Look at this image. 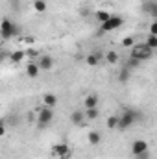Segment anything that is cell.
I'll return each mask as SVG.
<instances>
[{
  "instance_id": "20",
  "label": "cell",
  "mask_w": 157,
  "mask_h": 159,
  "mask_svg": "<svg viewBox=\"0 0 157 159\" xmlns=\"http://www.w3.org/2000/svg\"><path fill=\"white\" fill-rule=\"evenodd\" d=\"M105 59H107V63H111V65H117V63H118V52H115V50L107 52Z\"/></svg>"
},
{
  "instance_id": "8",
  "label": "cell",
  "mask_w": 157,
  "mask_h": 159,
  "mask_svg": "<svg viewBox=\"0 0 157 159\" xmlns=\"http://www.w3.org/2000/svg\"><path fill=\"white\" fill-rule=\"evenodd\" d=\"M37 65L41 67V70H52V69H54V59H52V56L44 54V56H41L39 57Z\"/></svg>"
},
{
  "instance_id": "10",
  "label": "cell",
  "mask_w": 157,
  "mask_h": 159,
  "mask_svg": "<svg viewBox=\"0 0 157 159\" xmlns=\"http://www.w3.org/2000/svg\"><path fill=\"white\" fill-rule=\"evenodd\" d=\"M85 113L83 111H79V109H76V111H72L70 113V122L74 124V126H85Z\"/></svg>"
},
{
  "instance_id": "6",
  "label": "cell",
  "mask_w": 157,
  "mask_h": 159,
  "mask_svg": "<svg viewBox=\"0 0 157 159\" xmlns=\"http://www.w3.org/2000/svg\"><path fill=\"white\" fill-rule=\"evenodd\" d=\"M150 148H148V143L144 141V139H135L133 143H131V154L137 157V156H141V154H144V152H148Z\"/></svg>"
},
{
  "instance_id": "3",
  "label": "cell",
  "mask_w": 157,
  "mask_h": 159,
  "mask_svg": "<svg viewBox=\"0 0 157 159\" xmlns=\"http://www.w3.org/2000/svg\"><path fill=\"white\" fill-rule=\"evenodd\" d=\"M52 119H54L52 107H46V106L37 107V128H39V129H44V128L52 122Z\"/></svg>"
},
{
  "instance_id": "9",
  "label": "cell",
  "mask_w": 157,
  "mask_h": 159,
  "mask_svg": "<svg viewBox=\"0 0 157 159\" xmlns=\"http://www.w3.org/2000/svg\"><path fill=\"white\" fill-rule=\"evenodd\" d=\"M142 11L148 13L150 17H154L157 20V0H148V2H144V4H142Z\"/></svg>"
},
{
  "instance_id": "13",
  "label": "cell",
  "mask_w": 157,
  "mask_h": 159,
  "mask_svg": "<svg viewBox=\"0 0 157 159\" xmlns=\"http://www.w3.org/2000/svg\"><path fill=\"white\" fill-rule=\"evenodd\" d=\"M117 80L120 81V83H128V81L131 80V69L122 67V69L118 70V74H117Z\"/></svg>"
},
{
  "instance_id": "15",
  "label": "cell",
  "mask_w": 157,
  "mask_h": 159,
  "mask_svg": "<svg viewBox=\"0 0 157 159\" xmlns=\"http://www.w3.org/2000/svg\"><path fill=\"white\" fill-rule=\"evenodd\" d=\"M24 57H26V52H22V50H15V52H11V56H9L11 63H15V65L22 63V59H24Z\"/></svg>"
},
{
  "instance_id": "19",
  "label": "cell",
  "mask_w": 157,
  "mask_h": 159,
  "mask_svg": "<svg viewBox=\"0 0 157 159\" xmlns=\"http://www.w3.org/2000/svg\"><path fill=\"white\" fill-rule=\"evenodd\" d=\"M98 115H100L98 107H92V109H85V117H87L89 120H96V119H98Z\"/></svg>"
},
{
  "instance_id": "24",
  "label": "cell",
  "mask_w": 157,
  "mask_h": 159,
  "mask_svg": "<svg viewBox=\"0 0 157 159\" xmlns=\"http://www.w3.org/2000/svg\"><path fill=\"white\" fill-rule=\"evenodd\" d=\"M139 63H141L139 59H135V57H131V56H129V59L126 61V65H124V67H128V69H137V67H139Z\"/></svg>"
},
{
  "instance_id": "12",
  "label": "cell",
  "mask_w": 157,
  "mask_h": 159,
  "mask_svg": "<svg viewBox=\"0 0 157 159\" xmlns=\"http://www.w3.org/2000/svg\"><path fill=\"white\" fill-rule=\"evenodd\" d=\"M83 106H85V109H92V107H98V96H96L94 93L87 94V96H85V100H83Z\"/></svg>"
},
{
  "instance_id": "16",
  "label": "cell",
  "mask_w": 157,
  "mask_h": 159,
  "mask_svg": "<svg viewBox=\"0 0 157 159\" xmlns=\"http://www.w3.org/2000/svg\"><path fill=\"white\" fill-rule=\"evenodd\" d=\"M87 139H89V144H92V146H96V144L102 143V135H100L98 131H89Z\"/></svg>"
},
{
  "instance_id": "18",
  "label": "cell",
  "mask_w": 157,
  "mask_h": 159,
  "mask_svg": "<svg viewBox=\"0 0 157 159\" xmlns=\"http://www.w3.org/2000/svg\"><path fill=\"white\" fill-rule=\"evenodd\" d=\"M109 17H111V15H109L107 11H104V9H100V11H96V20H98L100 24H104L105 20H109Z\"/></svg>"
},
{
  "instance_id": "27",
  "label": "cell",
  "mask_w": 157,
  "mask_h": 159,
  "mask_svg": "<svg viewBox=\"0 0 157 159\" xmlns=\"http://www.w3.org/2000/svg\"><path fill=\"white\" fill-rule=\"evenodd\" d=\"M135 159H150V150H148V152H144V154H141V156H137Z\"/></svg>"
},
{
  "instance_id": "26",
  "label": "cell",
  "mask_w": 157,
  "mask_h": 159,
  "mask_svg": "<svg viewBox=\"0 0 157 159\" xmlns=\"http://www.w3.org/2000/svg\"><path fill=\"white\" fill-rule=\"evenodd\" d=\"M148 35H157V20H154V22L150 24V32H148Z\"/></svg>"
},
{
  "instance_id": "4",
  "label": "cell",
  "mask_w": 157,
  "mask_h": 159,
  "mask_svg": "<svg viewBox=\"0 0 157 159\" xmlns=\"http://www.w3.org/2000/svg\"><path fill=\"white\" fill-rule=\"evenodd\" d=\"M129 56L135 57V59H139V61H146V59H150V57L154 56V50L148 48L146 43H144V44H135V46L131 48V54H129Z\"/></svg>"
},
{
  "instance_id": "14",
  "label": "cell",
  "mask_w": 157,
  "mask_h": 159,
  "mask_svg": "<svg viewBox=\"0 0 157 159\" xmlns=\"http://www.w3.org/2000/svg\"><path fill=\"white\" fill-rule=\"evenodd\" d=\"M39 70H41V67L37 63H34V61H30V63L26 65V74H28L30 78H37V76H39Z\"/></svg>"
},
{
  "instance_id": "22",
  "label": "cell",
  "mask_w": 157,
  "mask_h": 159,
  "mask_svg": "<svg viewBox=\"0 0 157 159\" xmlns=\"http://www.w3.org/2000/svg\"><path fill=\"white\" fill-rule=\"evenodd\" d=\"M146 46L152 48V50H157V35H148L146 37Z\"/></svg>"
},
{
  "instance_id": "11",
  "label": "cell",
  "mask_w": 157,
  "mask_h": 159,
  "mask_svg": "<svg viewBox=\"0 0 157 159\" xmlns=\"http://www.w3.org/2000/svg\"><path fill=\"white\" fill-rule=\"evenodd\" d=\"M43 104H44L46 107H56V106H57V96H56L54 93H44V94H43Z\"/></svg>"
},
{
  "instance_id": "28",
  "label": "cell",
  "mask_w": 157,
  "mask_h": 159,
  "mask_svg": "<svg viewBox=\"0 0 157 159\" xmlns=\"http://www.w3.org/2000/svg\"><path fill=\"white\" fill-rule=\"evenodd\" d=\"M26 56H35V50H34V48H30V50L26 52Z\"/></svg>"
},
{
  "instance_id": "5",
  "label": "cell",
  "mask_w": 157,
  "mask_h": 159,
  "mask_svg": "<svg viewBox=\"0 0 157 159\" xmlns=\"http://www.w3.org/2000/svg\"><path fill=\"white\" fill-rule=\"evenodd\" d=\"M122 17L120 15H111L109 20H105L104 24H100V34H109V32H115L122 26Z\"/></svg>"
},
{
  "instance_id": "21",
  "label": "cell",
  "mask_w": 157,
  "mask_h": 159,
  "mask_svg": "<svg viewBox=\"0 0 157 159\" xmlns=\"http://www.w3.org/2000/svg\"><path fill=\"white\" fill-rule=\"evenodd\" d=\"M34 9L39 11V13H44L46 11V0H35L34 2Z\"/></svg>"
},
{
  "instance_id": "17",
  "label": "cell",
  "mask_w": 157,
  "mask_h": 159,
  "mask_svg": "<svg viewBox=\"0 0 157 159\" xmlns=\"http://www.w3.org/2000/svg\"><path fill=\"white\" fill-rule=\"evenodd\" d=\"M85 63H87L89 67H98V63H100V56H98V54H89V56L85 57Z\"/></svg>"
},
{
  "instance_id": "29",
  "label": "cell",
  "mask_w": 157,
  "mask_h": 159,
  "mask_svg": "<svg viewBox=\"0 0 157 159\" xmlns=\"http://www.w3.org/2000/svg\"><path fill=\"white\" fill-rule=\"evenodd\" d=\"M34 2H35V0H34Z\"/></svg>"
},
{
  "instance_id": "25",
  "label": "cell",
  "mask_w": 157,
  "mask_h": 159,
  "mask_svg": "<svg viewBox=\"0 0 157 159\" xmlns=\"http://www.w3.org/2000/svg\"><path fill=\"white\" fill-rule=\"evenodd\" d=\"M122 46H126V48H133V46H135V39H133V37H126V39L122 41Z\"/></svg>"
},
{
  "instance_id": "7",
  "label": "cell",
  "mask_w": 157,
  "mask_h": 159,
  "mask_svg": "<svg viewBox=\"0 0 157 159\" xmlns=\"http://www.w3.org/2000/svg\"><path fill=\"white\" fill-rule=\"evenodd\" d=\"M52 154L57 156V157H69L70 156V146L67 143H59V144H56L52 148Z\"/></svg>"
},
{
  "instance_id": "23",
  "label": "cell",
  "mask_w": 157,
  "mask_h": 159,
  "mask_svg": "<svg viewBox=\"0 0 157 159\" xmlns=\"http://www.w3.org/2000/svg\"><path fill=\"white\" fill-rule=\"evenodd\" d=\"M107 128L109 129H117L118 128V115H113V117L107 119Z\"/></svg>"
},
{
  "instance_id": "2",
  "label": "cell",
  "mask_w": 157,
  "mask_h": 159,
  "mask_svg": "<svg viewBox=\"0 0 157 159\" xmlns=\"http://www.w3.org/2000/svg\"><path fill=\"white\" fill-rule=\"evenodd\" d=\"M19 34H20V26H19L17 22H13V20H9V19H4V20H2V24H0V35H2L4 41L13 39V37H17Z\"/></svg>"
},
{
  "instance_id": "1",
  "label": "cell",
  "mask_w": 157,
  "mask_h": 159,
  "mask_svg": "<svg viewBox=\"0 0 157 159\" xmlns=\"http://www.w3.org/2000/svg\"><path fill=\"white\" fill-rule=\"evenodd\" d=\"M142 119V113L139 109H133V107H124L122 115H118V128L120 131H126L129 129L131 126H135L139 120Z\"/></svg>"
}]
</instances>
